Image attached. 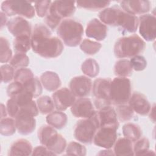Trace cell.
<instances>
[{
    "label": "cell",
    "instance_id": "42",
    "mask_svg": "<svg viewBox=\"0 0 156 156\" xmlns=\"http://www.w3.org/2000/svg\"><path fill=\"white\" fill-rule=\"evenodd\" d=\"M13 98L15 99L20 109L21 108L29 104L33 101V98H34V97L32 93L23 88V89Z\"/></svg>",
    "mask_w": 156,
    "mask_h": 156
},
{
    "label": "cell",
    "instance_id": "43",
    "mask_svg": "<svg viewBox=\"0 0 156 156\" xmlns=\"http://www.w3.org/2000/svg\"><path fill=\"white\" fill-rule=\"evenodd\" d=\"M52 1L49 0H44L34 2L35 12L38 16L44 17L46 16L48 12L49 7Z\"/></svg>",
    "mask_w": 156,
    "mask_h": 156
},
{
    "label": "cell",
    "instance_id": "38",
    "mask_svg": "<svg viewBox=\"0 0 156 156\" xmlns=\"http://www.w3.org/2000/svg\"><path fill=\"white\" fill-rule=\"evenodd\" d=\"M23 86L25 90L32 93L34 98H37L40 96L43 91V86L40 80L35 76L27 82L23 84Z\"/></svg>",
    "mask_w": 156,
    "mask_h": 156
},
{
    "label": "cell",
    "instance_id": "39",
    "mask_svg": "<svg viewBox=\"0 0 156 156\" xmlns=\"http://www.w3.org/2000/svg\"><path fill=\"white\" fill-rule=\"evenodd\" d=\"M9 63L14 69L26 68L29 64V58L26 53L16 52L11 58Z\"/></svg>",
    "mask_w": 156,
    "mask_h": 156
},
{
    "label": "cell",
    "instance_id": "20",
    "mask_svg": "<svg viewBox=\"0 0 156 156\" xmlns=\"http://www.w3.org/2000/svg\"><path fill=\"white\" fill-rule=\"evenodd\" d=\"M121 9L130 14L144 15L149 12L151 2L149 1H122L120 2Z\"/></svg>",
    "mask_w": 156,
    "mask_h": 156
},
{
    "label": "cell",
    "instance_id": "26",
    "mask_svg": "<svg viewBox=\"0 0 156 156\" xmlns=\"http://www.w3.org/2000/svg\"><path fill=\"white\" fill-rule=\"evenodd\" d=\"M119 9V7L113 6L112 7H107L102 10L98 15L99 20L105 25L115 26Z\"/></svg>",
    "mask_w": 156,
    "mask_h": 156
},
{
    "label": "cell",
    "instance_id": "36",
    "mask_svg": "<svg viewBox=\"0 0 156 156\" xmlns=\"http://www.w3.org/2000/svg\"><path fill=\"white\" fill-rule=\"evenodd\" d=\"M0 62L1 63H7L12 58V51L10 47L8 40L3 37L0 38Z\"/></svg>",
    "mask_w": 156,
    "mask_h": 156
},
{
    "label": "cell",
    "instance_id": "15",
    "mask_svg": "<svg viewBox=\"0 0 156 156\" xmlns=\"http://www.w3.org/2000/svg\"><path fill=\"white\" fill-rule=\"evenodd\" d=\"M72 115L78 118H88L93 116L96 111L91 101L88 98H79L71 107Z\"/></svg>",
    "mask_w": 156,
    "mask_h": 156
},
{
    "label": "cell",
    "instance_id": "45",
    "mask_svg": "<svg viewBox=\"0 0 156 156\" xmlns=\"http://www.w3.org/2000/svg\"><path fill=\"white\" fill-rule=\"evenodd\" d=\"M132 69L136 71H141L144 70L147 66V60L140 55L134 56L129 60Z\"/></svg>",
    "mask_w": 156,
    "mask_h": 156
},
{
    "label": "cell",
    "instance_id": "31",
    "mask_svg": "<svg viewBox=\"0 0 156 156\" xmlns=\"http://www.w3.org/2000/svg\"><path fill=\"white\" fill-rule=\"evenodd\" d=\"M81 69L83 73L89 77H95L99 73L98 63L91 58H88L84 60L81 65Z\"/></svg>",
    "mask_w": 156,
    "mask_h": 156
},
{
    "label": "cell",
    "instance_id": "29",
    "mask_svg": "<svg viewBox=\"0 0 156 156\" xmlns=\"http://www.w3.org/2000/svg\"><path fill=\"white\" fill-rule=\"evenodd\" d=\"M77 6L80 9L88 10L97 11L107 8L110 4V1H78L76 2Z\"/></svg>",
    "mask_w": 156,
    "mask_h": 156
},
{
    "label": "cell",
    "instance_id": "48",
    "mask_svg": "<svg viewBox=\"0 0 156 156\" xmlns=\"http://www.w3.org/2000/svg\"><path fill=\"white\" fill-rule=\"evenodd\" d=\"M55 154L49 151L45 146H38L32 151V155H54Z\"/></svg>",
    "mask_w": 156,
    "mask_h": 156
},
{
    "label": "cell",
    "instance_id": "34",
    "mask_svg": "<svg viewBox=\"0 0 156 156\" xmlns=\"http://www.w3.org/2000/svg\"><path fill=\"white\" fill-rule=\"evenodd\" d=\"M118 121L122 122H128L134 116V112L129 104H121L116 105L115 109Z\"/></svg>",
    "mask_w": 156,
    "mask_h": 156
},
{
    "label": "cell",
    "instance_id": "49",
    "mask_svg": "<svg viewBox=\"0 0 156 156\" xmlns=\"http://www.w3.org/2000/svg\"><path fill=\"white\" fill-rule=\"evenodd\" d=\"M1 28L2 29V27L8 23L7 21V15L3 13L2 12H1Z\"/></svg>",
    "mask_w": 156,
    "mask_h": 156
},
{
    "label": "cell",
    "instance_id": "12",
    "mask_svg": "<svg viewBox=\"0 0 156 156\" xmlns=\"http://www.w3.org/2000/svg\"><path fill=\"white\" fill-rule=\"evenodd\" d=\"M30 113L20 109L15 118V126L19 133L27 135L32 133L36 127V120Z\"/></svg>",
    "mask_w": 156,
    "mask_h": 156
},
{
    "label": "cell",
    "instance_id": "22",
    "mask_svg": "<svg viewBox=\"0 0 156 156\" xmlns=\"http://www.w3.org/2000/svg\"><path fill=\"white\" fill-rule=\"evenodd\" d=\"M40 80L44 88L49 91H56L62 84L58 75L51 71H47L42 73Z\"/></svg>",
    "mask_w": 156,
    "mask_h": 156
},
{
    "label": "cell",
    "instance_id": "1",
    "mask_svg": "<svg viewBox=\"0 0 156 156\" xmlns=\"http://www.w3.org/2000/svg\"><path fill=\"white\" fill-rule=\"evenodd\" d=\"M31 46L35 53L45 58L58 57L64 49L62 41L52 36L50 29L41 23L35 24L32 30Z\"/></svg>",
    "mask_w": 156,
    "mask_h": 156
},
{
    "label": "cell",
    "instance_id": "47",
    "mask_svg": "<svg viewBox=\"0 0 156 156\" xmlns=\"http://www.w3.org/2000/svg\"><path fill=\"white\" fill-rule=\"evenodd\" d=\"M7 113L10 117L15 118L20 111V107L13 98H10L6 104Z\"/></svg>",
    "mask_w": 156,
    "mask_h": 156
},
{
    "label": "cell",
    "instance_id": "17",
    "mask_svg": "<svg viewBox=\"0 0 156 156\" xmlns=\"http://www.w3.org/2000/svg\"><path fill=\"white\" fill-rule=\"evenodd\" d=\"M115 26H119L123 30L129 33H134L138 27V18L136 15L127 13L120 8Z\"/></svg>",
    "mask_w": 156,
    "mask_h": 156
},
{
    "label": "cell",
    "instance_id": "27",
    "mask_svg": "<svg viewBox=\"0 0 156 156\" xmlns=\"http://www.w3.org/2000/svg\"><path fill=\"white\" fill-rule=\"evenodd\" d=\"M133 69L127 59L118 60L114 66V73L117 77H127L132 74Z\"/></svg>",
    "mask_w": 156,
    "mask_h": 156
},
{
    "label": "cell",
    "instance_id": "32",
    "mask_svg": "<svg viewBox=\"0 0 156 156\" xmlns=\"http://www.w3.org/2000/svg\"><path fill=\"white\" fill-rule=\"evenodd\" d=\"M13 48L16 52L26 53L31 46V37L23 35L15 37L13 41Z\"/></svg>",
    "mask_w": 156,
    "mask_h": 156
},
{
    "label": "cell",
    "instance_id": "37",
    "mask_svg": "<svg viewBox=\"0 0 156 156\" xmlns=\"http://www.w3.org/2000/svg\"><path fill=\"white\" fill-rule=\"evenodd\" d=\"M102 47V44L90 39H84L80 44V49L86 54L94 55L98 52Z\"/></svg>",
    "mask_w": 156,
    "mask_h": 156
},
{
    "label": "cell",
    "instance_id": "41",
    "mask_svg": "<svg viewBox=\"0 0 156 156\" xmlns=\"http://www.w3.org/2000/svg\"><path fill=\"white\" fill-rule=\"evenodd\" d=\"M87 154L86 147L76 141H71L66 147V154L69 155L84 156Z\"/></svg>",
    "mask_w": 156,
    "mask_h": 156
},
{
    "label": "cell",
    "instance_id": "9",
    "mask_svg": "<svg viewBox=\"0 0 156 156\" xmlns=\"http://www.w3.org/2000/svg\"><path fill=\"white\" fill-rule=\"evenodd\" d=\"M112 80L109 78H98L94 80L92 87V92L95 98L94 107L96 109L111 105L110 92Z\"/></svg>",
    "mask_w": 156,
    "mask_h": 156
},
{
    "label": "cell",
    "instance_id": "16",
    "mask_svg": "<svg viewBox=\"0 0 156 156\" xmlns=\"http://www.w3.org/2000/svg\"><path fill=\"white\" fill-rule=\"evenodd\" d=\"M7 27L9 32L15 37L27 35L31 37L32 26L30 23L21 16H16L8 21Z\"/></svg>",
    "mask_w": 156,
    "mask_h": 156
},
{
    "label": "cell",
    "instance_id": "18",
    "mask_svg": "<svg viewBox=\"0 0 156 156\" xmlns=\"http://www.w3.org/2000/svg\"><path fill=\"white\" fill-rule=\"evenodd\" d=\"M128 104L134 112L141 116L148 115L151 105L146 96L139 92H134L130 96Z\"/></svg>",
    "mask_w": 156,
    "mask_h": 156
},
{
    "label": "cell",
    "instance_id": "11",
    "mask_svg": "<svg viewBox=\"0 0 156 156\" xmlns=\"http://www.w3.org/2000/svg\"><path fill=\"white\" fill-rule=\"evenodd\" d=\"M139 32L147 41L155 40L156 37V18L154 15L144 14L138 18Z\"/></svg>",
    "mask_w": 156,
    "mask_h": 156
},
{
    "label": "cell",
    "instance_id": "24",
    "mask_svg": "<svg viewBox=\"0 0 156 156\" xmlns=\"http://www.w3.org/2000/svg\"><path fill=\"white\" fill-rule=\"evenodd\" d=\"M133 142L124 137L116 140L113 145V152L115 155L131 156L134 155Z\"/></svg>",
    "mask_w": 156,
    "mask_h": 156
},
{
    "label": "cell",
    "instance_id": "6",
    "mask_svg": "<svg viewBox=\"0 0 156 156\" xmlns=\"http://www.w3.org/2000/svg\"><path fill=\"white\" fill-rule=\"evenodd\" d=\"M99 127V122L96 111L93 116L77 121L74 130V138L82 143L91 144Z\"/></svg>",
    "mask_w": 156,
    "mask_h": 156
},
{
    "label": "cell",
    "instance_id": "4",
    "mask_svg": "<svg viewBox=\"0 0 156 156\" xmlns=\"http://www.w3.org/2000/svg\"><path fill=\"white\" fill-rule=\"evenodd\" d=\"M83 31L80 23L70 18L62 20L57 28V35L65 45L69 47H76L80 44Z\"/></svg>",
    "mask_w": 156,
    "mask_h": 156
},
{
    "label": "cell",
    "instance_id": "8",
    "mask_svg": "<svg viewBox=\"0 0 156 156\" xmlns=\"http://www.w3.org/2000/svg\"><path fill=\"white\" fill-rule=\"evenodd\" d=\"M1 12L7 16L19 15L28 19L35 15V9L31 2L27 1H4L1 3Z\"/></svg>",
    "mask_w": 156,
    "mask_h": 156
},
{
    "label": "cell",
    "instance_id": "19",
    "mask_svg": "<svg viewBox=\"0 0 156 156\" xmlns=\"http://www.w3.org/2000/svg\"><path fill=\"white\" fill-rule=\"evenodd\" d=\"M86 36L97 41L104 40L107 35V27L98 18L91 19L85 29Z\"/></svg>",
    "mask_w": 156,
    "mask_h": 156
},
{
    "label": "cell",
    "instance_id": "5",
    "mask_svg": "<svg viewBox=\"0 0 156 156\" xmlns=\"http://www.w3.org/2000/svg\"><path fill=\"white\" fill-rule=\"evenodd\" d=\"M38 138L40 143L55 155L61 154L66 149V141L65 138L49 124L40 127L38 130Z\"/></svg>",
    "mask_w": 156,
    "mask_h": 156
},
{
    "label": "cell",
    "instance_id": "51",
    "mask_svg": "<svg viewBox=\"0 0 156 156\" xmlns=\"http://www.w3.org/2000/svg\"><path fill=\"white\" fill-rule=\"evenodd\" d=\"M7 114L8 113H7L6 107L3 104H1V119L6 118Z\"/></svg>",
    "mask_w": 156,
    "mask_h": 156
},
{
    "label": "cell",
    "instance_id": "7",
    "mask_svg": "<svg viewBox=\"0 0 156 156\" xmlns=\"http://www.w3.org/2000/svg\"><path fill=\"white\" fill-rule=\"evenodd\" d=\"M131 95V82L128 78L116 77L111 81L110 92L111 104L116 106L127 104Z\"/></svg>",
    "mask_w": 156,
    "mask_h": 156
},
{
    "label": "cell",
    "instance_id": "25",
    "mask_svg": "<svg viewBox=\"0 0 156 156\" xmlns=\"http://www.w3.org/2000/svg\"><path fill=\"white\" fill-rule=\"evenodd\" d=\"M46 121L47 123L52 127L57 129H61L66 126L68 118L65 113L56 110L52 111L48 114L46 118Z\"/></svg>",
    "mask_w": 156,
    "mask_h": 156
},
{
    "label": "cell",
    "instance_id": "3",
    "mask_svg": "<svg viewBox=\"0 0 156 156\" xmlns=\"http://www.w3.org/2000/svg\"><path fill=\"white\" fill-rule=\"evenodd\" d=\"M145 48V41L139 35L133 34L118 38L114 45L113 51L117 58H132L143 52Z\"/></svg>",
    "mask_w": 156,
    "mask_h": 156
},
{
    "label": "cell",
    "instance_id": "2",
    "mask_svg": "<svg viewBox=\"0 0 156 156\" xmlns=\"http://www.w3.org/2000/svg\"><path fill=\"white\" fill-rule=\"evenodd\" d=\"M75 3L73 1H52L45 16L46 25L52 30L57 29L62 19H66L74 13Z\"/></svg>",
    "mask_w": 156,
    "mask_h": 156
},
{
    "label": "cell",
    "instance_id": "13",
    "mask_svg": "<svg viewBox=\"0 0 156 156\" xmlns=\"http://www.w3.org/2000/svg\"><path fill=\"white\" fill-rule=\"evenodd\" d=\"M93 82L85 76L74 77L69 82V89L76 97L86 98L92 90Z\"/></svg>",
    "mask_w": 156,
    "mask_h": 156
},
{
    "label": "cell",
    "instance_id": "28",
    "mask_svg": "<svg viewBox=\"0 0 156 156\" xmlns=\"http://www.w3.org/2000/svg\"><path fill=\"white\" fill-rule=\"evenodd\" d=\"M122 134L125 138L135 142L141 137L142 130L138 125L129 122L123 126Z\"/></svg>",
    "mask_w": 156,
    "mask_h": 156
},
{
    "label": "cell",
    "instance_id": "23",
    "mask_svg": "<svg viewBox=\"0 0 156 156\" xmlns=\"http://www.w3.org/2000/svg\"><path fill=\"white\" fill-rule=\"evenodd\" d=\"M33 148L31 143L27 140L21 138L15 141L11 145L9 155H32Z\"/></svg>",
    "mask_w": 156,
    "mask_h": 156
},
{
    "label": "cell",
    "instance_id": "50",
    "mask_svg": "<svg viewBox=\"0 0 156 156\" xmlns=\"http://www.w3.org/2000/svg\"><path fill=\"white\" fill-rule=\"evenodd\" d=\"M149 116L151 120L155 122V104H154L152 106H151V108L150 109V111L149 112Z\"/></svg>",
    "mask_w": 156,
    "mask_h": 156
},
{
    "label": "cell",
    "instance_id": "14",
    "mask_svg": "<svg viewBox=\"0 0 156 156\" xmlns=\"http://www.w3.org/2000/svg\"><path fill=\"white\" fill-rule=\"evenodd\" d=\"M52 99L57 110L63 112L73 105L76 101V96L70 89L63 87L55 91Z\"/></svg>",
    "mask_w": 156,
    "mask_h": 156
},
{
    "label": "cell",
    "instance_id": "35",
    "mask_svg": "<svg viewBox=\"0 0 156 156\" xmlns=\"http://www.w3.org/2000/svg\"><path fill=\"white\" fill-rule=\"evenodd\" d=\"M16 130L15 121L13 118H4L1 119L0 133L4 136H10L15 133Z\"/></svg>",
    "mask_w": 156,
    "mask_h": 156
},
{
    "label": "cell",
    "instance_id": "30",
    "mask_svg": "<svg viewBox=\"0 0 156 156\" xmlns=\"http://www.w3.org/2000/svg\"><path fill=\"white\" fill-rule=\"evenodd\" d=\"M149 141L146 137L140 138L135 141L133 144V152L135 155H155L153 151L149 150Z\"/></svg>",
    "mask_w": 156,
    "mask_h": 156
},
{
    "label": "cell",
    "instance_id": "46",
    "mask_svg": "<svg viewBox=\"0 0 156 156\" xmlns=\"http://www.w3.org/2000/svg\"><path fill=\"white\" fill-rule=\"evenodd\" d=\"M23 89V85L18 82L13 81L10 83L7 88V94L10 98H15Z\"/></svg>",
    "mask_w": 156,
    "mask_h": 156
},
{
    "label": "cell",
    "instance_id": "44",
    "mask_svg": "<svg viewBox=\"0 0 156 156\" xmlns=\"http://www.w3.org/2000/svg\"><path fill=\"white\" fill-rule=\"evenodd\" d=\"M0 69L1 73V82L8 83L13 79L15 71L14 68L10 65H2Z\"/></svg>",
    "mask_w": 156,
    "mask_h": 156
},
{
    "label": "cell",
    "instance_id": "40",
    "mask_svg": "<svg viewBox=\"0 0 156 156\" xmlns=\"http://www.w3.org/2000/svg\"><path fill=\"white\" fill-rule=\"evenodd\" d=\"M34 77V75L30 69L23 68L18 69L15 72L14 81L21 83L22 85L27 82Z\"/></svg>",
    "mask_w": 156,
    "mask_h": 156
},
{
    "label": "cell",
    "instance_id": "10",
    "mask_svg": "<svg viewBox=\"0 0 156 156\" xmlns=\"http://www.w3.org/2000/svg\"><path fill=\"white\" fill-rule=\"evenodd\" d=\"M117 130L115 127H99L94 136L93 143L100 147L111 149L117 140Z\"/></svg>",
    "mask_w": 156,
    "mask_h": 156
},
{
    "label": "cell",
    "instance_id": "21",
    "mask_svg": "<svg viewBox=\"0 0 156 156\" xmlns=\"http://www.w3.org/2000/svg\"><path fill=\"white\" fill-rule=\"evenodd\" d=\"M97 115L99 122V127L111 126L118 129L119 122L117 115L111 105L103 107L98 110Z\"/></svg>",
    "mask_w": 156,
    "mask_h": 156
},
{
    "label": "cell",
    "instance_id": "33",
    "mask_svg": "<svg viewBox=\"0 0 156 156\" xmlns=\"http://www.w3.org/2000/svg\"><path fill=\"white\" fill-rule=\"evenodd\" d=\"M38 111L43 115L49 114L55 108L53 100L48 96H43L39 97L36 101Z\"/></svg>",
    "mask_w": 156,
    "mask_h": 156
}]
</instances>
